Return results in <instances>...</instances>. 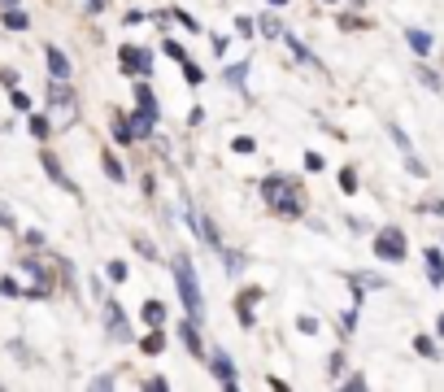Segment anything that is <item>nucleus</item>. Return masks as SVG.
I'll use <instances>...</instances> for the list:
<instances>
[{"label":"nucleus","instance_id":"f257e3e1","mask_svg":"<svg viewBox=\"0 0 444 392\" xmlns=\"http://www.w3.org/2000/svg\"><path fill=\"white\" fill-rule=\"evenodd\" d=\"M261 196H266V205L279 218H301V192H296V183L287 174H270L261 183Z\"/></svg>","mask_w":444,"mask_h":392},{"label":"nucleus","instance_id":"f03ea898","mask_svg":"<svg viewBox=\"0 0 444 392\" xmlns=\"http://www.w3.org/2000/svg\"><path fill=\"white\" fill-rule=\"evenodd\" d=\"M170 271H174V283H179V297H183V309H188V319H196V323H200V309H205V301H200V283H196L192 261L179 253V257L170 261Z\"/></svg>","mask_w":444,"mask_h":392},{"label":"nucleus","instance_id":"7ed1b4c3","mask_svg":"<svg viewBox=\"0 0 444 392\" xmlns=\"http://www.w3.org/2000/svg\"><path fill=\"white\" fill-rule=\"evenodd\" d=\"M48 105H52V114H48V126H74L78 118V105H74V92L66 88V78H52V88H48Z\"/></svg>","mask_w":444,"mask_h":392},{"label":"nucleus","instance_id":"20e7f679","mask_svg":"<svg viewBox=\"0 0 444 392\" xmlns=\"http://www.w3.org/2000/svg\"><path fill=\"white\" fill-rule=\"evenodd\" d=\"M375 253H379V261H401L405 257V235L397 227H383L375 235Z\"/></svg>","mask_w":444,"mask_h":392},{"label":"nucleus","instance_id":"39448f33","mask_svg":"<svg viewBox=\"0 0 444 392\" xmlns=\"http://www.w3.org/2000/svg\"><path fill=\"white\" fill-rule=\"evenodd\" d=\"M104 319H109V335L114 340H131V323L122 319V309H118L114 297H104Z\"/></svg>","mask_w":444,"mask_h":392},{"label":"nucleus","instance_id":"423d86ee","mask_svg":"<svg viewBox=\"0 0 444 392\" xmlns=\"http://www.w3.org/2000/svg\"><path fill=\"white\" fill-rule=\"evenodd\" d=\"M40 162H44V170L52 174V183H57V188H66V192H78V188H74V179H70V174L57 166V153H48V148H44V153H40Z\"/></svg>","mask_w":444,"mask_h":392},{"label":"nucleus","instance_id":"0eeeda50","mask_svg":"<svg viewBox=\"0 0 444 392\" xmlns=\"http://www.w3.org/2000/svg\"><path fill=\"white\" fill-rule=\"evenodd\" d=\"M122 70H136V74H148L152 70V57L144 48H122Z\"/></svg>","mask_w":444,"mask_h":392},{"label":"nucleus","instance_id":"6e6552de","mask_svg":"<svg viewBox=\"0 0 444 392\" xmlns=\"http://www.w3.org/2000/svg\"><path fill=\"white\" fill-rule=\"evenodd\" d=\"M209 371H214V375H218V379H222L227 388H235V366H231V357H227L222 349H218L214 357H209Z\"/></svg>","mask_w":444,"mask_h":392},{"label":"nucleus","instance_id":"1a4fd4ad","mask_svg":"<svg viewBox=\"0 0 444 392\" xmlns=\"http://www.w3.org/2000/svg\"><path fill=\"white\" fill-rule=\"evenodd\" d=\"M136 105H140V114H144L148 122L162 118V114H157V100H152V88H148V83H136Z\"/></svg>","mask_w":444,"mask_h":392},{"label":"nucleus","instance_id":"9d476101","mask_svg":"<svg viewBox=\"0 0 444 392\" xmlns=\"http://www.w3.org/2000/svg\"><path fill=\"white\" fill-rule=\"evenodd\" d=\"M44 57H48V70H52V78H70V61H66V52L61 48H44Z\"/></svg>","mask_w":444,"mask_h":392},{"label":"nucleus","instance_id":"9b49d317","mask_svg":"<svg viewBox=\"0 0 444 392\" xmlns=\"http://www.w3.org/2000/svg\"><path fill=\"white\" fill-rule=\"evenodd\" d=\"M179 335H183V345H188L196 357H205V345H200V335H196V319H183L179 323Z\"/></svg>","mask_w":444,"mask_h":392},{"label":"nucleus","instance_id":"f8f14e48","mask_svg":"<svg viewBox=\"0 0 444 392\" xmlns=\"http://www.w3.org/2000/svg\"><path fill=\"white\" fill-rule=\"evenodd\" d=\"M427 279L444 283V257H440V249H427Z\"/></svg>","mask_w":444,"mask_h":392},{"label":"nucleus","instance_id":"ddd939ff","mask_svg":"<svg viewBox=\"0 0 444 392\" xmlns=\"http://www.w3.org/2000/svg\"><path fill=\"white\" fill-rule=\"evenodd\" d=\"M144 323L162 327V323H166V305H162V301H148V305H144Z\"/></svg>","mask_w":444,"mask_h":392},{"label":"nucleus","instance_id":"4468645a","mask_svg":"<svg viewBox=\"0 0 444 392\" xmlns=\"http://www.w3.org/2000/svg\"><path fill=\"white\" fill-rule=\"evenodd\" d=\"M22 271L31 275V279H40V283L48 287V271H44V261H40V257H26V261H22Z\"/></svg>","mask_w":444,"mask_h":392},{"label":"nucleus","instance_id":"2eb2a0df","mask_svg":"<svg viewBox=\"0 0 444 392\" xmlns=\"http://www.w3.org/2000/svg\"><path fill=\"white\" fill-rule=\"evenodd\" d=\"M409 48L418 52V57H427V52H431V35L427 31H409Z\"/></svg>","mask_w":444,"mask_h":392},{"label":"nucleus","instance_id":"dca6fc26","mask_svg":"<svg viewBox=\"0 0 444 392\" xmlns=\"http://www.w3.org/2000/svg\"><path fill=\"white\" fill-rule=\"evenodd\" d=\"M100 162H104V174H109L114 183H126V170L118 166V157H109V153H104V157H100Z\"/></svg>","mask_w":444,"mask_h":392},{"label":"nucleus","instance_id":"f3484780","mask_svg":"<svg viewBox=\"0 0 444 392\" xmlns=\"http://www.w3.org/2000/svg\"><path fill=\"white\" fill-rule=\"evenodd\" d=\"M5 26H9V31H26V26H31V18H26L22 9H9V13H5Z\"/></svg>","mask_w":444,"mask_h":392},{"label":"nucleus","instance_id":"a211bd4d","mask_svg":"<svg viewBox=\"0 0 444 392\" xmlns=\"http://www.w3.org/2000/svg\"><path fill=\"white\" fill-rule=\"evenodd\" d=\"M244 74H248V61H240V66H227V83H231V88H244Z\"/></svg>","mask_w":444,"mask_h":392},{"label":"nucleus","instance_id":"6ab92c4d","mask_svg":"<svg viewBox=\"0 0 444 392\" xmlns=\"http://www.w3.org/2000/svg\"><path fill=\"white\" fill-rule=\"evenodd\" d=\"M162 52H170V61H188V48L174 44V40H166V44H162Z\"/></svg>","mask_w":444,"mask_h":392},{"label":"nucleus","instance_id":"aec40b11","mask_svg":"<svg viewBox=\"0 0 444 392\" xmlns=\"http://www.w3.org/2000/svg\"><path fill=\"white\" fill-rule=\"evenodd\" d=\"M418 78H423V88L440 92V74H436V70H427V66H423V70H418Z\"/></svg>","mask_w":444,"mask_h":392},{"label":"nucleus","instance_id":"412c9836","mask_svg":"<svg viewBox=\"0 0 444 392\" xmlns=\"http://www.w3.org/2000/svg\"><path fill=\"white\" fill-rule=\"evenodd\" d=\"M162 349H166V335H162V331L144 340V353H162Z\"/></svg>","mask_w":444,"mask_h":392},{"label":"nucleus","instance_id":"4be33fe9","mask_svg":"<svg viewBox=\"0 0 444 392\" xmlns=\"http://www.w3.org/2000/svg\"><path fill=\"white\" fill-rule=\"evenodd\" d=\"M261 35H283V26H279V18H261Z\"/></svg>","mask_w":444,"mask_h":392},{"label":"nucleus","instance_id":"5701e85b","mask_svg":"<svg viewBox=\"0 0 444 392\" xmlns=\"http://www.w3.org/2000/svg\"><path fill=\"white\" fill-rule=\"evenodd\" d=\"M170 18H179L183 26H188V31H200V22H196L192 13H183V9H170Z\"/></svg>","mask_w":444,"mask_h":392},{"label":"nucleus","instance_id":"b1692460","mask_svg":"<svg viewBox=\"0 0 444 392\" xmlns=\"http://www.w3.org/2000/svg\"><path fill=\"white\" fill-rule=\"evenodd\" d=\"M26 126H31V136H35V140H44V136H48V118H31Z\"/></svg>","mask_w":444,"mask_h":392},{"label":"nucleus","instance_id":"393cba45","mask_svg":"<svg viewBox=\"0 0 444 392\" xmlns=\"http://www.w3.org/2000/svg\"><path fill=\"white\" fill-rule=\"evenodd\" d=\"M340 188H344V192H357V174H353V170H340Z\"/></svg>","mask_w":444,"mask_h":392},{"label":"nucleus","instance_id":"a878e982","mask_svg":"<svg viewBox=\"0 0 444 392\" xmlns=\"http://www.w3.org/2000/svg\"><path fill=\"white\" fill-rule=\"evenodd\" d=\"M414 349H418V353H423V357H436V345H431V340H427V335H418V340H414Z\"/></svg>","mask_w":444,"mask_h":392},{"label":"nucleus","instance_id":"bb28decb","mask_svg":"<svg viewBox=\"0 0 444 392\" xmlns=\"http://www.w3.org/2000/svg\"><path fill=\"white\" fill-rule=\"evenodd\" d=\"M136 249L148 257V261H157V249H152V240H144V235H136Z\"/></svg>","mask_w":444,"mask_h":392},{"label":"nucleus","instance_id":"cd10ccee","mask_svg":"<svg viewBox=\"0 0 444 392\" xmlns=\"http://www.w3.org/2000/svg\"><path fill=\"white\" fill-rule=\"evenodd\" d=\"M109 279H114V283L126 279V261H109Z\"/></svg>","mask_w":444,"mask_h":392},{"label":"nucleus","instance_id":"c85d7f7f","mask_svg":"<svg viewBox=\"0 0 444 392\" xmlns=\"http://www.w3.org/2000/svg\"><path fill=\"white\" fill-rule=\"evenodd\" d=\"M183 74H188V83H200V78H205L200 66H192V61H183Z\"/></svg>","mask_w":444,"mask_h":392},{"label":"nucleus","instance_id":"c756f323","mask_svg":"<svg viewBox=\"0 0 444 392\" xmlns=\"http://www.w3.org/2000/svg\"><path fill=\"white\" fill-rule=\"evenodd\" d=\"M0 227H13V214H9V205H0Z\"/></svg>","mask_w":444,"mask_h":392},{"label":"nucleus","instance_id":"7c9ffc66","mask_svg":"<svg viewBox=\"0 0 444 392\" xmlns=\"http://www.w3.org/2000/svg\"><path fill=\"white\" fill-rule=\"evenodd\" d=\"M436 327H440V335H444V314H440V323H436Z\"/></svg>","mask_w":444,"mask_h":392},{"label":"nucleus","instance_id":"2f4dec72","mask_svg":"<svg viewBox=\"0 0 444 392\" xmlns=\"http://www.w3.org/2000/svg\"><path fill=\"white\" fill-rule=\"evenodd\" d=\"M0 5H5V9H13V0H0Z\"/></svg>","mask_w":444,"mask_h":392}]
</instances>
